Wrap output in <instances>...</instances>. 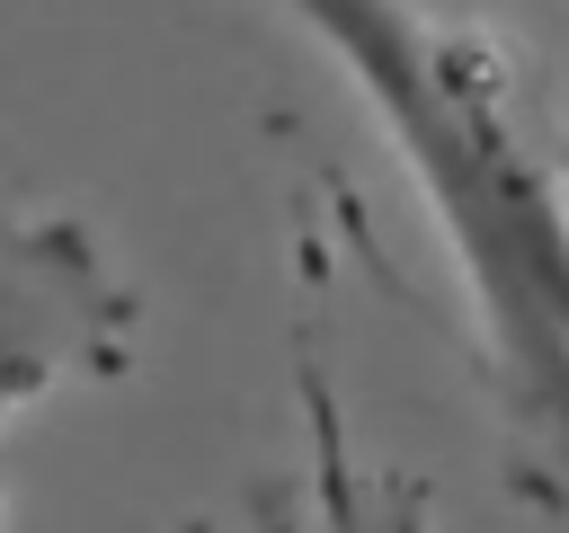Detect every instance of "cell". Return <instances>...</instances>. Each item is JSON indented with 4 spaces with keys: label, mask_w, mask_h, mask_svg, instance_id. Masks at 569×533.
I'll list each match as a JSON object with an SVG mask.
<instances>
[{
    "label": "cell",
    "mask_w": 569,
    "mask_h": 533,
    "mask_svg": "<svg viewBox=\"0 0 569 533\" xmlns=\"http://www.w3.org/2000/svg\"><path fill=\"white\" fill-rule=\"evenodd\" d=\"M373 107L462 275L525 497H569V169L507 44L418 0H276Z\"/></svg>",
    "instance_id": "cell-1"
},
{
    "label": "cell",
    "mask_w": 569,
    "mask_h": 533,
    "mask_svg": "<svg viewBox=\"0 0 569 533\" xmlns=\"http://www.w3.org/2000/svg\"><path fill=\"white\" fill-rule=\"evenodd\" d=\"M133 329L142 302L80 213L0 222V426L71 382H116Z\"/></svg>",
    "instance_id": "cell-2"
},
{
    "label": "cell",
    "mask_w": 569,
    "mask_h": 533,
    "mask_svg": "<svg viewBox=\"0 0 569 533\" xmlns=\"http://www.w3.org/2000/svg\"><path fill=\"white\" fill-rule=\"evenodd\" d=\"M302 409H311V444H320V515H329V533H365V497H356V471H347L338 400H329L320 373H302Z\"/></svg>",
    "instance_id": "cell-3"
},
{
    "label": "cell",
    "mask_w": 569,
    "mask_h": 533,
    "mask_svg": "<svg viewBox=\"0 0 569 533\" xmlns=\"http://www.w3.org/2000/svg\"><path fill=\"white\" fill-rule=\"evenodd\" d=\"M382 533H427V515H418V506H391V515H382Z\"/></svg>",
    "instance_id": "cell-4"
}]
</instances>
